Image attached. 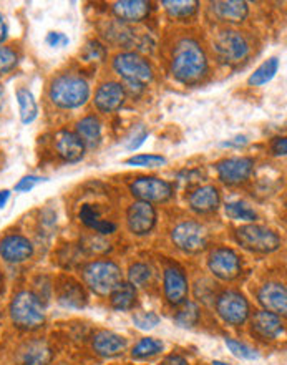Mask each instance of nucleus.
<instances>
[{"label": "nucleus", "instance_id": "nucleus-1", "mask_svg": "<svg viewBox=\"0 0 287 365\" xmlns=\"http://www.w3.org/2000/svg\"><path fill=\"white\" fill-rule=\"evenodd\" d=\"M208 55L193 38H183L174 45L171 55V73L179 83H199L208 75Z\"/></svg>", "mask_w": 287, "mask_h": 365}, {"label": "nucleus", "instance_id": "nucleus-2", "mask_svg": "<svg viewBox=\"0 0 287 365\" xmlns=\"http://www.w3.org/2000/svg\"><path fill=\"white\" fill-rule=\"evenodd\" d=\"M48 96L62 110H77L90 100V85L80 75L63 73L52 80Z\"/></svg>", "mask_w": 287, "mask_h": 365}, {"label": "nucleus", "instance_id": "nucleus-3", "mask_svg": "<svg viewBox=\"0 0 287 365\" xmlns=\"http://www.w3.org/2000/svg\"><path fill=\"white\" fill-rule=\"evenodd\" d=\"M10 317L22 331H37L45 324L43 304L32 291H20L10 302Z\"/></svg>", "mask_w": 287, "mask_h": 365}, {"label": "nucleus", "instance_id": "nucleus-4", "mask_svg": "<svg viewBox=\"0 0 287 365\" xmlns=\"http://www.w3.org/2000/svg\"><path fill=\"white\" fill-rule=\"evenodd\" d=\"M83 282L97 296H110L122 279V269L117 262L110 259H98L88 262L82 269Z\"/></svg>", "mask_w": 287, "mask_h": 365}, {"label": "nucleus", "instance_id": "nucleus-5", "mask_svg": "<svg viewBox=\"0 0 287 365\" xmlns=\"http://www.w3.org/2000/svg\"><path fill=\"white\" fill-rule=\"evenodd\" d=\"M213 47L219 62L228 65V67H236V65L243 63L251 53L249 40L246 38L244 34L233 29L221 30L214 37Z\"/></svg>", "mask_w": 287, "mask_h": 365}, {"label": "nucleus", "instance_id": "nucleus-6", "mask_svg": "<svg viewBox=\"0 0 287 365\" xmlns=\"http://www.w3.org/2000/svg\"><path fill=\"white\" fill-rule=\"evenodd\" d=\"M234 237L243 250L258 252V255H271V252L278 251L283 245L278 232L259 225H246L238 227Z\"/></svg>", "mask_w": 287, "mask_h": 365}, {"label": "nucleus", "instance_id": "nucleus-7", "mask_svg": "<svg viewBox=\"0 0 287 365\" xmlns=\"http://www.w3.org/2000/svg\"><path fill=\"white\" fill-rule=\"evenodd\" d=\"M171 241L186 255H198L209 245V232L198 221H183L171 231Z\"/></svg>", "mask_w": 287, "mask_h": 365}, {"label": "nucleus", "instance_id": "nucleus-8", "mask_svg": "<svg viewBox=\"0 0 287 365\" xmlns=\"http://www.w3.org/2000/svg\"><path fill=\"white\" fill-rule=\"evenodd\" d=\"M113 68L127 83L145 85L153 80V68L148 60L137 52H122L113 58Z\"/></svg>", "mask_w": 287, "mask_h": 365}, {"label": "nucleus", "instance_id": "nucleus-9", "mask_svg": "<svg viewBox=\"0 0 287 365\" xmlns=\"http://www.w3.org/2000/svg\"><path fill=\"white\" fill-rule=\"evenodd\" d=\"M216 312L229 326H243L251 316V307L241 292L224 291L216 297Z\"/></svg>", "mask_w": 287, "mask_h": 365}, {"label": "nucleus", "instance_id": "nucleus-10", "mask_svg": "<svg viewBox=\"0 0 287 365\" xmlns=\"http://www.w3.org/2000/svg\"><path fill=\"white\" fill-rule=\"evenodd\" d=\"M132 195L138 197V201H145L153 205V202H166L174 195L173 185L165 180L155 178V176H140L130 185Z\"/></svg>", "mask_w": 287, "mask_h": 365}, {"label": "nucleus", "instance_id": "nucleus-11", "mask_svg": "<svg viewBox=\"0 0 287 365\" xmlns=\"http://www.w3.org/2000/svg\"><path fill=\"white\" fill-rule=\"evenodd\" d=\"M208 267L221 281H234L243 272L241 257L229 247H216V250L211 251Z\"/></svg>", "mask_w": 287, "mask_h": 365}, {"label": "nucleus", "instance_id": "nucleus-12", "mask_svg": "<svg viewBox=\"0 0 287 365\" xmlns=\"http://www.w3.org/2000/svg\"><path fill=\"white\" fill-rule=\"evenodd\" d=\"M219 180L224 185L238 186L251 178L254 171V160L249 156H233V158H224L216 163Z\"/></svg>", "mask_w": 287, "mask_h": 365}, {"label": "nucleus", "instance_id": "nucleus-13", "mask_svg": "<svg viewBox=\"0 0 287 365\" xmlns=\"http://www.w3.org/2000/svg\"><path fill=\"white\" fill-rule=\"evenodd\" d=\"M127 226L132 235L146 236L156 226V210L145 201H135L127 210Z\"/></svg>", "mask_w": 287, "mask_h": 365}, {"label": "nucleus", "instance_id": "nucleus-14", "mask_svg": "<svg viewBox=\"0 0 287 365\" xmlns=\"http://www.w3.org/2000/svg\"><path fill=\"white\" fill-rule=\"evenodd\" d=\"M127 100V90L118 82L102 83L95 91V106L102 113H113L120 110Z\"/></svg>", "mask_w": 287, "mask_h": 365}, {"label": "nucleus", "instance_id": "nucleus-15", "mask_svg": "<svg viewBox=\"0 0 287 365\" xmlns=\"http://www.w3.org/2000/svg\"><path fill=\"white\" fill-rule=\"evenodd\" d=\"M0 256L10 264H20L33 256V245L25 236L9 235L0 241Z\"/></svg>", "mask_w": 287, "mask_h": 365}, {"label": "nucleus", "instance_id": "nucleus-16", "mask_svg": "<svg viewBox=\"0 0 287 365\" xmlns=\"http://www.w3.org/2000/svg\"><path fill=\"white\" fill-rule=\"evenodd\" d=\"M188 277L178 266H169L165 269V296L171 306H181L188 297Z\"/></svg>", "mask_w": 287, "mask_h": 365}, {"label": "nucleus", "instance_id": "nucleus-17", "mask_svg": "<svg viewBox=\"0 0 287 365\" xmlns=\"http://www.w3.org/2000/svg\"><path fill=\"white\" fill-rule=\"evenodd\" d=\"M53 148L57 155L67 163H77L85 156V145L78 138L77 133L68 130H62L55 135Z\"/></svg>", "mask_w": 287, "mask_h": 365}, {"label": "nucleus", "instance_id": "nucleus-18", "mask_svg": "<svg viewBox=\"0 0 287 365\" xmlns=\"http://www.w3.org/2000/svg\"><path fill=\"white\" fill-rule=\"evenodd\" d=\"M259 304L264 311L286 316L287 314V291L286 286L281 282H268L259 289L258 292Z\"/></svg>", "mask_w": 287, "mask_h": 365}, {"label": "nucleus", "instance_id": "nucleus-19", "mask_svg": "<svg viewBox=\"0 0 287 365\" xmlns=\"http://www.w3.org/2000/svg\"><path fill=\"white\" fill-rule=\"evenodd\" d=\"M251 331L263 341H274L284 332V324L278 314L259 311L251 319Z\"/></svg>", "mask_w": 287, "mask_h": 365}, {"label": "nucleus", "instance_id": "nucleus-20", "mask_svg": "<svg viewBox=\"0 0 287 365\" xmlns=\"http://www.w3.org/2000/svg\"><path fill=\"white\" fill-rule=\"evenodd\" d=\"M92 347L100 357L113 359V357L122 356V354L127 351L128 341L117 332L100 331L93 336Z\"/></svg>", "mask_w": 287, "mask_h": 365}, {"label": "nucleus", "instance_id": "nucleus-21", "mask_svg": "<svg viewBox=\"0 0 287 365\" xmlns=\"http://www.w3.org/2000/svg\"><path fill=\"white\" fill-rule=\"evenodd\" d=\"M189 207L198 215L214 212L221 205V195L214 186H199L188 197Z\"/></svg>", "mask_w": 287, "mask_h": 365}, {"label": "nucleus", "instance_id": "nucleus-22", "mask_svg": "<svg viewBox=\"0 0 287 365\" xmlns=\"http://www.w3.org/2000/svg\"><path fill=\"white\" fill-rule=\"evenodd\" d=\"M151 12V4L145 0H123L113 4V14L120 22L137 24L148 17Z\"/></svg>", "mask_w": 287, "mask_h": 365}, {"label": "nucleus", "instance_id": "nucleus-23", "mask_svg": "<svg viewBox=\"0 0 287 365\" xmlns=\"http://www.w3.org/2000/svg\"><path fill=\"white\" fill-rule=\"evenodd\" d=\"M214 17L221 22L228 24H241L248 19L249 5L241 0H228V2H213L211 4Z\"/></svg>", "mask_w": 287, "mask_h": 365}, {"label": "nucleus", "instance_id": "nucleus-24", "mask_svg": "<svg viewBox=\"0 0 287 365\" xmlns=\"http://www.w3.org/2000/svg\"><path fill=\"white\" fill-rule=\"evenodd\" d=\"M52 361V349L45 341H30L20 349V365H48Z\"/></svg>", "mask_w": 287, "mask_h": 365}, {"label": "nucleus", "instance_id": "nucleus-25", "mask_svg": "<svg viewBox=\"0 0 287 365\" xmlns=\"http://www.w3.org/2000/svg\"><path fill=\"white\" fill-rule=\"evenodd\" d=\"M75 133L82 140L85 148H97L102 141V123L95 115H88L78 121Z\"/></svg>", "mask_w": 287, "mask_h": 365}, {"label": "nucleus", "instance_id": "nucleus-26", "mask_svg": "<svg viewBox=\"0 0 287 365\" xmlns=\"http://www.w3.org/2000/svg\"><path fill=\"white\" fill-rule=\"evenodd\" d=\"M80 221H82L87 227H90V230L97 231V235L102 236L113 235V232L117 231V225H115L113 221L102 220L98 210L93 205L82 206V210H80Z\"/></svg>", "mask_w": 287, "mask_h": 365}, {"label": "nucleus", "instance_id": "nucleus-27", "mask_svg": "<svg viewBox=\"0 0 287 365\" xmlns=\"http://www.w3.org/2000/svg\"><path fill=\"white\" fill-rule=\"evenodd\" d=\"M87 292L82 284L75 281L65 282L58 292V302L67 309H82L87 306Z\"/></svg>", "mask_w": 287, "mask_h": 365}, {"label": "nucleus", "instance_id": "nucleus-28", "mask_svg": "<svg viewBox=\"0 0 287 365\" xmlns=\"http://www.w3.org/2000/svg\"><path fill=\"white\" fill-rule=\"evenodd\" d=\"M110 302L117 311H130L137 304V287H133L130 282L122 281L110 294Z\"/></svg>", "mask_w": 287, "mask_h": 365}, {"label": "nucleus", "instance_id": "nucleus-29", "mask_svg": "<svg viewBox=\"0 0 287 365\" xmlns=\"http://www.w3.org/2000/svg\"><path fill=\"white\" fill-rule=\"evenodd\" d=\"M17 101H19V111H20V120H22L24 125H28L35 121V118L38 116V105H37V100H35V96L32 91L28 88H19L17 93Z\"/></svg>", "mask_w": 287, "mask_h": 365}, {"label": "nucleus", "instance_id": "nucleus-30", "mask_svg": "<svg viewBox=\"0 0 287 365\" xmlns=\"http://www.w3.org/2000/svg\"><path fill=\"white\" fill-rule=\"evenodd\" d=\"M196 0H163V7L171 19L186 20L198 12Z\"/></svg>", "mask_w": 287, "mask_h": 365}, {"label": "nucleus", "instance_id": "nucleus-31", "mask_svg": "<svg viewBox=\"0 0 287 365\" xmlns=\"http://www.w3.org/2000/svg\"><path fill=\"white\" fill-rule=\"evenodd\" d=\"M278 72H279V58L273 57L261 63L259 67L254 70V73H251V77L248 78V83L251 87H263V85L269 83Z\"/></svg>", "mask_w": 287, "mask_h": 365}, {"label": "nucleus", "instance_id": "nucleus-32", "mask_svg": "<svg viewBox=\"0 0 287 365\" xmlns=\"http://www.w3.org/2000/svg\"><path fill=\"white\" fill-rule=\"evenodd\" d=\"M226 215L234 221H246V222H254L258 220V212L251 207L248 202L244 201H231L226 202L224 206Z\"/></svg>", "mask_w": 287, "mask_h": 365}, {"label": "nucleus", "instance_id": "nucleus-33", "mask_svg": "<svg viewBox=\"0 0 287 365\" xmlns=\"http://www.w3.org/2000/svg\"><path fill=\"white\" fill-rule=\"evenodd\" d=\"M163 342L158 341V339L153 337H145L140 341L137 346L133 347L132 357L137 359V361H145V359H151L163 351Z\"/></svg>", "mask_w": 287, "mask_h": 365}, {"label": "nucleus", "instance_id": "nucleus-34", "mask_svg": "<svg viewBox=\"0 0 287 365\" xmlns=\"http://www.w3.org/2000/svg\"><path fill=\"white\" fill-rule=\"evenodd\" d=\"M181 307L178 312H176V316H174V322L178 324L179 327H194L196 324L199 322V316H201V312H199V307H198V304H194V302H184V304H181Z\"/></svg>", "mask_w": 287, "mask_h": 365}, {"label": "nucleus", "instance_id": "nucleus-35", "mask_svg": "<svg viewBox=\"0 0 287 365\" xmlns=\"http://www.w3.org/2000/svg\"><path fill=\"white\" fill-rule=\"evenodd\" d=\"M153 279V271L148 264L143 262H137V264L130 266L128 269V282L133 287H146Z\"/></svg>", "mask_w": 287, "mask_h": 365}, {"label": "nucleus", "instance_id": "nucleus-36", "mask_svg": "<svg viewBox=\"0 0 287 365\" xmlns=\"http://www.w3.org/2000/svg\"><path fill=\"white\" fill-rule=\"evenodd\" d=\"M226 347L229 349V352H233V356L243 359V361H258L259 359L256 349L246 346V344L236 341V339H226Z\"/></svg>", "mask_w": 287, "mask_h": 365}, {"label": "nucleus", "instance_id": "nucleus-37", "mask_svg": "<svg viewBox=\"0 0 287 365\" xmlns=\"http://www.w3.org/2000/svg\"><path fill=\"white\" fill-rule=\"evenodd\" d=\"M80 247L87 251L88 255H105V252H108L110 250H112L110 242L105 241L102 235L85 236L82 240V246Z\"/></svg>", "mask_w": 287, "mask_h": 365}, {"label": "nucleus", "instance_id": "nucleus-38", "mask_svg": "<svg viewBox=\"0 0 287 365\" xmlns=\"http://www.w3.org/2000/svg\"><path fill=\"white\" fill-rule=\"evenodd\" d=\"M128 166H138V168H156V166L166 165V158L161 155H135L125 161Z\"/></svg>", "mask_w": 287, "mask_h": 365}, {"label": "nucleus", "instance_id": "nucleus-39", "mask_svg": "<svg viewBox=\"0 0 287 365\" xmlns=\"http://www.w3.org/2000/svg\"><path fill=\"white\" fill-rule=\"evenodd\" d=\"M107 55V48H105L103 43H100L98 40H92V42L87 43V47L83 48L82 57L85 62H102Z\"/></svg>", "mask_w": 287, "mask_h": 365}, {"label": "nucleus", "instance_id": "nucleus-40", "mask_svg": "<svg viewBox=\"0 0 287 365\" xmlns=\"http://www.w3.org/2000/svg\"><path fill=\"white\" fill-rule=\"evenodd\" d=\"M135 326L142 331H150L160 324V316L155 312H135L133 314Z\"/></svg>", "mask_w": 287, "mask_h": 365}, {"label": "nucleus", "instance_id": "nucleus-41", "mask_svg": "<svg viewBox=\"0 0 287 365\" xmlns=\"http://www.w3.org/2000/svg\"><path fill=\"white\" fill-rule=\"evenodd\" d=\"M19 63V55L12 48L0 45V73H7Z\"/></svg>", "mask_w": 287, "mask_h": 365}, {"label": "nucleus", "instance_id": "nucleus-42", "mask_svg": "<svg viewBox=\"0 0 287 365\" xmlns=\"http://www.w3.org/2000/svg\"><path fill=\"white\" fill-rule=\"evenodd\" d=\"M148 135H150L148 130H146L143 125L137 126V128L132 131V135L127 138V145H125V148L128 151H137L140 146H143L145 141L148 140Z\"/></svg>", "mask_w": 287, "mask_h": 365}, {"label": "nucleus", "instance_id": "nucleus-43", "mask_svg": "<svg viewBox=\"0 0 287 365\" xmlns=\"http://www.w3.org/2000/svg\"><path fill=\"white\" fill-rule=\"evenodd\" d=\"M43 181H45V178H40V176H33V175L24 176V178L14 186V190L17 192H28V191H32L35 186L40 185V182H43Z\"/></svg>", "mask_w": 287, "mask_h": 365}, {"label": "nucleus", "instance_id": "nucleus-44", "mask_svg": "<svg viewBox=\"0 0 287 365\" xmlns=\"http://www.w3.org/2000/svg\"><path fill=\"white\" fill-rule=\"evenodd\" d=\"M45 42H47L48 47L52 48H62V47H67L70 40L63 32H48L47 37H45Z\"/></svg>", "mask_w": 287, "mask_h": 365}, {"label": "nucleus", "instance_id": "nucleus-45", "mask_svg": "<svg viewBox=\"0 0 287 365\" xmlns=\"http://www.w3.org/2000/svg\"><path fill=\"white\" fill-rule=\"evenodd\" d=\"M271 151H273L274 156H286L287 155V140L284 138V136H279V138L273 140Z\"/></svg>", "mask_w": 287, "mask_h": 365}, {"label": "nucleus", "instance_id": "nucleus-46", "mask_svg": "<svg viewBox=\"0 0 287 365\" xmlns=\"http://www.w3.org/2000/svg\"><path fill=\"white\" fill-rule=\"evenodd\" d=\"M201 176H203V173H201L199 170H189V171L186 170V171H183V173L178 175V178H179V181H184V182H188V185H191V182H199Z\"/></svg>", "mask_w": 287, "mask_h": 365}, {"label": "nucleus", "instance_id": "nucleus-47", "mask_svg": "<svg viewBox=\"0 0 287 365\" xmlns=\"http://www.w3.org/2000/svg\"><path fill=\"white\" fill-rule=\"evenodd\" d=\"M246 143H248V138H246V136H236L233 140H228L224 141V143H221V146H228V148L236 146V148H239V146H244Z\"/></svg>", "mask_w": 287, "mask_h": 365}, {"label": "nucleus", "instance_id": "nucleus-48", "mask_svg": "<svg viewBox=\"0 0 287 365\" xmlns=\"http://www.w3.org/2000/svg\"><path fill=\"white\" fill-rule=\"evenodd\" d=\"M161 365H189V364L184 357H181V356H169L165 359V362Z\"/></svg>", "mask_w": 287, "mask_h": 365}, {"label": "nucleus", "instance_id": "nucleus-49", "mask_svg": "<svg viewBox=\"0 0 287 365\" xmlns=\"http://www.w3.org/2000/svg\"><path fill=\"white\" fill-rule=\"evenodd\" d=\"M7 34H9V27H7V24H5L4 15L0 14V43L7 38Z\"/></svg>", "mask_w": 287, "mask_h": 365}, {"label": "nucleus", "instance_id": "nucleus-50", "mask_svg": "<svg viewBox=\"0 0 287 365\" xmlns=\"http://www.w3.org/2000/svg\"><path fill=\"white\" fill-rule=\"evenodd\" d=\"M9 200H10V191H9V190H2V191H0V210L7 206Z\"/></svg>", "mask_w": 287, "mask_h": 365}, {"label": "nucleus", "instance_id": "nucleus-51", "mask_svg": "<svg viewBox=\"0 0 287 365\" xmlns=\"http://www.w3.org/2000/svg\"><path fill=\"white\" fill-rule=\"evenodd\" d=\"M4 98H5V95H4V90L0 88V111H2V108H4Z\"/></svg>", "mask_w": 287, "mask_h": 365}, {"label": "nucleus", "instance_id": "nucleus-52", "mask_svg": "<svg viewBox=\"0 0 287 365\" xmlns=\"http://www.w3.org/2000/svg\"><path fill=\"white\" fill-rule=\"evenodd\" d=\"M213 365H231V364H226V362H221V361H214Z\"/></svg>", "mask_w": 287, "mask_h": 365}]
</instances>
